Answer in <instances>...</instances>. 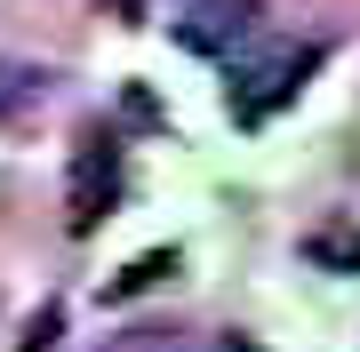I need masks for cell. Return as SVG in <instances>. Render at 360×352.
<instances>
[{
    "label": "cell",
    "instance_id": "obj_1",
    "mask_svg": "<svg viewBox=\"0 0 360 352\" xmlns=\"http://www.w3.org/2000/svg\"><path fill=\"white\" fill-rule=\"evenodd\" d=\"M321 65V48H304V56H281V65H264V72H248V80H232V112L240 120H264L272 105H288L296 89H304V72Z\"/></svg>",
    "mask_w": 360,
    "mask_h": 352
},
{
    "label": "cell",
    "instance_id": "obj_2",
    "mask_svg": "<svg viewBox=\"0 0 360 352\" xmlns=\"http://www.w3.org/2000/svg\"><path fill=\"white\" fill-rule=\"evenodd\" d=\"M104 200H112V136H80V160H72V224L89 233L104 216Z\"/></svg>",
    "mask_w": 360,
    "mask_h": 352
},
{
    "label": "cell",
    "instance_id": "obj_3",
    "mask_svg": "<svg viewBox=\"0 0 360 352\" xmlns=\"http://www.w3.org/2000/svg\"><path fill=\"white\" fill-rule=\"evenodd\" d=\"M200 16H217V25H193V32H184L193 48H224V40H248V32H257V0H208Z\"/></svg>",
    "mask_w": 360,
    "mask_h": 352
},
{
    "label": "cell",
    "instance_id": "obj_4",
    "mask_svg": "<svg viewBox=\"0 0 360 352\" xmlns=\"http://www.w3.org/2000/svg\"><path fill=\"white\" fill-rule=\"evenodd\" d=\"M304 256H312V264H336V273H360V233H345V224L304 233Z\"/></svg>",
    "mask_w": 360,
    "mask_h": 352
},
{
    "label": "cell",
    "instance_id": "obj_5",
    "mask_svg": "<svg viewBox=\"0 0 360 352\" xmlns=\"http://www.w3.org/2000/svg\"><path fill=\"white\" fill-rule=\"evenodd\" d=\"M25 105H40V72L0 65V120H8V112H25Z\"/></svg>",
    "mask_w": 360,
    "mask_h": 352
},
{
    "label": "cell",
    "instance_id": "obj_6",
    "mask_svg": "<svg viewBox=\"0 0 360 352\" xmlns=\"http://www.w3.org/2000/svg\"><path fill=\"white\" fill-rule=\"evenodd\" d=\"M160 273H176V248H153V256H136L129 273H120V288H112V296H136V288H153Z\"/></svg>",
    "mask_w": 360,
    "mask_h": 352
},
{
    "label": "cell",
    "instance_id": "obj_7",
    "mask_svg": "<svg viewBox=\"0 0 360 352\" xmlns=\"http://www.w3.org/2000/svg\"><path fill=\"white\" fill-rule=\"evenodd\" d=\"M56 328H65V313H56V304H49V313H32V328H25V352H49V344H56Z\"/></svg>",
    "mask_w": 360,
    "mask_h": 352
},
{
    "label": "cell",
    "instance_id": "obj_8",
    "mask_svg": "<svg viewBox=\"0 0 360 352\" xmlns=\"http://www.w3.org/2000/svg\"><path fill=\"white\" fill-rule=\"evenodd\" d=\"M120 16H129V25H144V0H120Z\"/></svg>",
    "mask_w": 360,
    "mask_h": 352
}]
</instances>
